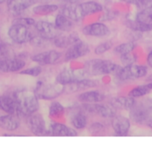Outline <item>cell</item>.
<instances>
[{"label": "cell", "instance_id": "6da1fadb", "mask_svg": "<svg viewBox=\"0 0 152 143\" xmlns=\"http://www.w3.org/2000/svg\"><path fill=\"white\" fill-rule=\"evenodd\" d=\"M122 66L115 62L106 59H94L88 61L85 70L88 76H103L113 74L116 76Z\"/></svg>", "mask_w": 152, "mask_h": 143}, {"label": "cell", "instance_id": "7a4b0ae2", "mask_svg": "<svg viewBox=\"0 0 152 143\" xmlns=\"http://www.w3.org/2000/svg\"><path fill=\"white\" fill-rule=\"evenodd\" d=\"M17 102L19 116L29 117L35 114L39 108V98L34 92L22 90L15 95Z\"/></svg>", "mask_w": 152, "mask_h": 143}, {"label": "cell", "instance_id": "3957f363", "mask_svg": "<svg viewBox=\"0 0 152 143\" xmlns=\"http://www.w3.org/2000/svg\"><path fill=\"white\" fill-rule=\"evenodd\" d=\"M34 92L39 99L53 100L65 93V85L56 82L53 84H45L39 81L36 85Z\"/></svg>", "mask_w": 152, "mask_h": 143}, {"label": "cell", "instance_id": "277c9868", "mask_svg": "<svg viewBox=\"0 0 152 143\" xmlns=\"http://www.w3.org/2000/svg\"><path fill=\"white\" fill-rule=\"evenodd\" d=\"M148 74V68L145 65H133L121 67L119 72L115 76L121 81H129L142 78Z\"/></svg>", "mask_w": 152, "mask_h": 143}, {"label": "cell", "instance_id": "5b68a950", "mask_svg": "<svg viewBox=\"0 0 152 143\" xmlns=\"http://www.w3.org/2000/svg\"><path fill=\"white\" fill-rule=\"evenodd\" d=\"M8 36L17 44H24L30 42L34 36L30 31L29 28L19 24H13L8 30Z\"/></svg>", "mask_w": 152, "mask_h": 143}, {"label": "cell", "instance_id": "8992f818", "mask_svg": "<svg viewBox=\"0 0 152 143\" xmlns=\"http://www.w3.org/2000/svg\"><path fill=\"white\" fill-rule=\"evenodd\" d=\"M88 76L86 70L80 69H64L58 74L56 77V82L63 85H67L68 84L74 82L78 80L86 78Z\"/></svg>", "mask_w": 152, "mask_h": 143}, {"label": "cell", "instance_id": "52a82bcc", "mask_svg": "<svg viewBox=\"0 0 152 143\" xmlns=\"http://www.w3.org/2000/svg\"><path fill=\"white\" fill-rule=\"evenodd\" d=\"M89 53H90V47L88 44L80 39L67 48L64 57L66 62H71L83 57Z\"/></svg>", "mask_w": 152, "mask_h": 143}, {"label": "cell", "instance_id": "ba28073f", "mask_svg": "<svg viewBox=\"0 0 152 143\" xmlns=\"http://www.w3.org/2000/svg\"><path fill=\"white\" fill-rule=\"evenodd\" d=\"M82 109L86 112L95 114L102 118H112L116 115L113 107L111 108L100 103H83Z\"/></svg>", "mask_w": 152, "mask_h": 143}, {"label": "cell", "instance_id": "9c48e42d", "mask_svg": "<svg viewBox=\"0 0 152 143\" xmlns=\"http://www.w3.org/2000/svg\"><path fill=\"white\" fill-rule=\"evenodd\" d=\"M28 128L33 134L36 136L48 135V128L46 126L45 121L42 115L34 114L28 117Z\"/></svg>", "mask_w": 152, "mask_h": 143}, {"label": "cell", "instance_id": "30bf717a", "mask_svg": "<svg viewBox=\"0 0 152 143\" xmlns=\"http://www.w3.org/2000/svg\"><path fill=\"white\" fill-rule=\"evenodd\" d=\"M61 58L60 52L50 50L41 52L32 56V60L39 65H53L57 63Z\"/></svg>", "mask_w": 152, "mask_h": 143}, {"label": "cell", "instance_id": "8fae6325", "mask_svg": "<svg viewBox=\"0 0 152 143\" xmlns=\"http://www.w3.org/2000/svg\"><path fill=\"white\" fill-rule=\"evenodd\" d=\"M83 33L86 36L96 38H102L111 33L109 28L102 22H94L86 25L83 28Z\"/></svg>", "mask_w": 152, "mask_h": 143}, {"label": "cell", "instance_id": "7c38bea8", "mask_svg": "<svg viewBox=\"0 0 152 143\" xmlns=\"http://www.w3.org/2000/svg\"><path fill=\"white\" fill-rule=\"evenodd\" d=\"M34 26L39 35L51 41L60 34V31L56 28L54 23L48 21H38L36 22Z\"/></svg>", "mask_w": 152, "mask_h": 143}, {"label": "cell", "instance_id": "4fadbf2b", "mask_svg": "<svg viewBox=\"0 0 152 143\" xmlns=\"http://www.w3.org/2000/svg\"><path fill=\"white\" fill-rule=\"evenodd\" d=\"M111 127L117 136H126L131 129L129 118L122 115H114L111 118Z\"/></svg>", "mask_w": 152, "mask_h": 143}, {"label": "cell", "instance_id": "5bb4252c", "mask_svg": "<svg viewBox=\"0 0 152 143\" xmlns=\"http://www.w3.org/2000/svg\"><path fill=\"white\" fill-rule=\"evenodd\" d=\"M99 83L96 80L85 78L65 85V92L68 93H77V92L86 90V89L96 88L97 87Z\"/></svg>", "mask_w": 152, "mask_h": 143}, {"label": "cell", "instance_id": "9a60e30c", "mask_svg": "<svg viewBox=\"0 0 152 143\" xmlns=\"http://www.w3.org/2000/svg\"><path fill=\"white\" fill-rule=\"evenodd\" d=\"M79 16L80 19L87 16L99 13L103 10V7L100 3L95 1H87L77 4Z\"/></svg>", "mask_w": 152, "mask_h": 143}, {"label": "cell", "instance_id": "2e32d148", "mask_svg": "<svg viewBox=\"0 0 152 143\" xmlns=\"http://www.w3.org/2000/svg\"><path fill=\"white\" fill-rule=\"evenodd\" d=\"M25 66V62L22 59L10 58L0 59V71L3 73H13L22 71Z\"/></svg>", "mask_w": 152, "mask_h": 143}, {"label": "cell", "instance_id": "e0dca14e", "mask_svg": "<svg viewBox=\"0 0 152 143\" xmlns=\"http://www.w3.org/2000/svg\"><path fill=\"white\" fill-rule=\"evenodd\" d=\"M48 135L55 136H75L77 135L76 129L68 127L65 124L55 122L50 125L48 131Z\"/></svg>", "mask_w": 152, "mask_h": 143}, {"label": "cell", "instance_id": "ac0fdd59", "mask_svg": "<svg viewBox=\"0 0 152 143\" xmlns=\"http://www.w3.org/2000/svg\"><path fill=\"white\" fill-rule=\"evenodd\" d=\"M80 39L79 34L77 32H71L68 35L59 34L52 41L53 45L58 48H68Z\"/></svg>", "mask_w": 152, "mask_h": 143}, {"label": "cell", "instance_id": "d6986e66", "mask_svg": "<svg viewBox=\"0 0 152 143\" xmlns=\"http://www.w3.org/2000/svg\"><path fill=\"white\" fill-rule=\"evenodd\" d=\"M105 96L102 92L96 90H86L78 96V99L82 103H101Z\"/></svg>", "mask_w": 152, "mask_h": 143}, {"label": "cell", "instance_id": "ffe728a7", "mask_svg": "<svg viewBox=\"0 0 152 143\" xmlns=\"http://www.w3.org/2000/svg\"><path fill=\"white\" fill-rule=\"evenodd\" d=\"M19 116L14 114H9L0 117V128L7 131H16L19 127Z\"/></svg>", "mask_w": 152, "mask_h": 143}, {"label": "cell", "instance_id": "44dd1931", "mask_svg": "<svg viewBox=\"0 0 152 143\" xmlns=\"http://www.w3.org/2000/svg\"><path fill=\"white\" fill-rule=\"evenodd\" d=\"M0 110L9 114L19 116L17 102L15 98L10 96H0Z\"/></svg>", "mask_w": 152, "mask_h": 143}, {"label": "cell", "instance_id": "7402d4cb", "mask_svg": "<svg viewBox=\"0 0 152 143\" xmlns=\"http://www.w3.org/2000/svg\"><path fill=\"white\" fill-rule=\"evenodd\" d=\"M35 3V0H7V7L11 13L17 14L25 11Z\"/></svg>", "mask_w": 152, "mask_h": 143}, {"label": "cell", "instance_id": "603a6c76", "mask_svg": "<svg viewBox=\"0 0 152 143\" xmlns=\"http://www.w3.org/2000/svg\"><path fill=\"white\" fill-rule=\"evenodd\" d=\"M111 104L114 105L113 107L131 111L136 105V101H135L134 98H132L129 96H119V97L113 99Z\"/></svg>", "mask_w": 152, "mask_h": 143}, {"label": "cell", "instance_id": "cb8c5ba5", "mask_svg": "<svg viewBox=\"0 0 152 143\" xmlns=\"http://www.w3.org/2000/svg\"><path fill=\"white\" fill-rule=\"evenodd\" d=\"M54 25L59 31L69 32L74 26L73 21L62 13H59L55 18Z\"/></svg>", "mask_w": 152, "mask_h": 143}, {"label": "cell", "instance_id": "d4e9b609", "mask_svg": "<svg viewBox=\"0 0 152 143\" xmlns=\"http://www.w3.org/2000/svg\"><path fill=\"white\" fill-rule=\"evenodd\" d=\"M65 108L60 102H53L49 106V117L53 121L57 122L59 120H62L65 115Z\"/></svg>", "mask_w": 152, "mask_h": 143}, {"label": "cell", "instance_id": "484cf974", "mask_svg": "<svg viewBox=\"0 0 152 143\" xmlns=\"http://www.w3.org/2000/svg\"><path fill=\"white\" fill-rule=\"evenodd\" d=\"M59 7L57 4L46 3V4H41L34 6L33 7V13L38 16H46L55 13L57 11Z\"/></svg>", "mask_w": 152, "mask_h": 143}, {"label": "cell", "instance_id": "4316f807", "mask_svg": "<svg viewBox=\"0 0 152 143\" xmlns=\"http://www.w3.org/2000/svg\"><path fill=\"white\" fill-rule=\"evenodd\" d=\"M130 117L132 120L138 124L148 121V111L142 108H136V105L131 110Z\"/></svg>", "mask_w": 152, "mask_h": 143}, {"label": "cell", "instance_id": "83f0119b", "mask_svg": "<svg viewBox=\"0 0 152 143\" xmlns=\"http://www.w3.org/2000/svg\"><path fill=\"white\" fill-rule=\"evenodd\" d=\"M71 123L73 127L76 130H81L84 129L88 125V118L84 112L80 111L77 112L71 117Z\"/></svg>", "mask_w": 152, "mask_h": 143}, {"label": "cell", "instance_id": "f1b7e54d", "mask_svg": "<svg viewBox=\"0 0 152 143\" xmlns=\"http://www.w3.org/2000/svg\"><path fill=\"white\" fill-rule=\"evenodd\" d=\"M125 25L128 28L136 32H148L152 31V28L150 25L140 22L137 19H129L126 21Z\"/></svg>", "mask_w": 152, "mask_h": 143}, {"label": "cell", "instance_id": "f546056e", "mask_svg": "<svg viewBox=\"0 0 152 143\" xmlns=\"http://www.w3.org/2000/svg\"><path fill=\"white\" fill-rule=\"evenodd\" d=\"M135 48H136V44L134 42H128L122 43V44L116 46L114 48V53L118 56H122L126 53L133 52Z\"/></svg>", "mask_w": 152, "mask_h": 143}, {"label": "cell", "instance_id": "4dcf8cb0", "mask_svg": "<svg viewBox=\"0 0 152 143\" xmlns=\"http://www.w3.org/2000/svg\"><path fill=\"white\" fill-rule=\"evenodd\" d=\"M151 91V90L148 87V85H141L136 86L134 88H132L129 92V96L136 99V98H140L146 96Z\"/></svg>", "mask_w": 152, "mask_h": 143}, {"label": "cell", "instance_id": "1f68e13d", "mask_svg": "<svg viewBox=\"0 0 152 143\" xmlns=\"http://www.w3.org/2000/svg\"><path fill=\"white\" fill-rule=\"evenodd\" d=\"M113 47V43L111 41H105L96 46L94 48V53L97 56H101L111 50Z\"/></svg>", "mask_w": 152, "mask_h": 143}, {"label": "cell", "instance_id": "d6a6232c", "mask_svg": "<svg viewBox=\"0 0 152 143\" xmlns=\"http://www.w3.org/2000/svg\"><path fill=\"white\" fill-rule=\"evenodd\" d=\"M51 40L45 38V37L42 36L41 35L39 34V36H34L31 38V39L30 40L29 42L34 47H44L46 45L48 44V42Z\"/></svg>", "mask_w": 152, "mask_h": 143}, {"label": "cell", "instance_id": "836d02e7", "mask_svg": "<svg viewBox=\"0 0 152 143\" xmlns=\"http://www.w3.org/2000/svg\"><path fill=\"white\" fill-rule=\"evenodd\" d=\"M42 72V68L41 65H37V66L31 67V68H26V69L22 70L20 71L21 74L27 76H31L33 77H37L39 76Z\"/></svg>", "mask_w": 152, "mask_h": 143}, {"label": "cell", "instance_id": "e575fe53", "mask_svg": "<svg viewBox=\"0 0 152 143\" xmlns=\"http://www.w3.org/2000/svg\"><path fill=\"white\" fill-rule=\"evenodd\" d=\"M120 62H121V63L123 64V66L133 65V64H134L137 61L136 55H135L133 52H131V53L123 54L122 55V56H120Z\"/></svg>", "mask_w": 152, "mask_h": 143}, {"label": "cell", "instance_id": "d590c367", "mask_svg": "<svg viewBox=\"0 0 152 143\" xmlns=\"http://www.w3.org/2000/svg\"><path fill=\"white\" fill-rule=\"evenodd\" d=\"M35 19L31 17H19L13 19L12 23L13 24H19V25H22L24 26H26L30 28L31 26H34L36 24Z\"/></svg>", "mask_w": 152, "mask_h": 143}, {"label": "cell", "instance_id": "8d00e7d4", "mask_svg": "<svg viewBox=\"0 0 152 143\" xmlns=\"http://www.w3.org/2000/svg\"><path fill=\"white\" fill-rule=\"evenodd\" d=\"M89 133L93 136H98L102 134L105 131V128L102 123H94L89 127Z\"/></svg>", "mask_w": 152, "mask_h": 143}, {"label": "cell", "instance_id": "74e56055", "mask_svg": "<svg viewBox=\"0 0 152 143\" xmlns=\"http://www.w3.org/2000/svg\"><path fill=\"white\" fill-rule=\"evenodd\" d=\"M13 58V51L7 46L0 47V59H6Z\"/></svg>", "mask_w": 152, "mask_h": 143}, {"label": "cell", "instance_id": "f35d334b", "mask_svg": "<svg viewBox=\"0 0 152 143\" xmlns=\"http://www.w3.org/2000/svg\"><path fill=\"white\" fill-rule=\"evenodd\" d=\"M146 62H147V65H148L150 68H152V50L148 53V56H147Z\"/></svg>", "mask_w": 152, "mask_h": 143}, {"label": "cell", "instance_id": "ab89813d", "mask_svg": "<svg viewBox=\"0 0 152 143\" xmlns=\"http://www.w3.org/2000/svg\"><path fill=\"white\" fill-rule=\"evenodd\" d=\"M120 1H124V2L128 3V4H133L137 5V4H140L142 0H120Z\"/></svg>", "mask_w": 152, "mask_h": 143}, {"label": "cell", "instance_id": "60d3db41", "mask_svg": "<svg viewBox=\"0 0 152 143\" xmlns=\"http://www.w3.org/2000/svg\"><path fill=\"white\" fill-rule=\"evenodd\" d=\"M147 125L150 128L152 129V120H149L148 122H147Z\"/></svg>", "mask_w": 152, "mask_h": 143}, {"label": "cell", "instance_id": "b9f144b4", "mask_svg": "<svg viewBox=\"0 0 152 143\" xmlns=\"http://www.w3.org/2000/svg\"><path fill=\"white\" fill-rule=\"evenodd\" d=\"M148 85V87L150 88V89H151V90H152V82H150V83H148V84H147Z\"/></svg>", "mask_w": 152, "mask_h": 143}, {"label": "cell", "instance_id": "7bdbcfd3", "mask_svg": "<svg viewBox=\"0 0 152 143\" xmlns=\"http://www.w3.org/2000/svg\"><path fill=\"white\" fill-rule=\"evenodd\" d=\"M5 1H7V0H0V4H2V3H4Z\"/></svg>", "mask_w": 152, "mask_h": 143}, {"label": "cell", "instance_id": "ee69618b", "mask_svg": "<svg viewBox=\"0 0 152 143\" xmlns=\"http://www.w3.org/2000/svg\"><path fill=\"white\" fill-rule=\"evenodd\" d=\"M45 1H50V0H45Z\"/></svg>", "mask_w": 152, "mask_h": 143}, {"label": "cell", "instance_id": "f6af8a7d", "mask_svg": "<svg viewBox=\"0 0 152 143\" xmlns=\"http://www.w3.org/2000/svg\"><path fill=\"white\" fill-rule=\"evenodd\" d=\"M110 1H113V0H110Z\"/></svg>", "mask_w": 152, "mask_h": 143}]
</instances>
